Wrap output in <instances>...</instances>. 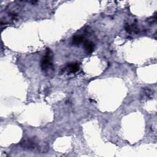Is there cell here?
<instances>
[{"label":"cell","mask_w":157,"mask_h":157,"mask_svg":"<svg viewBox=\"0 0 157 157\" xmlns=\"http://www.w3.org/2000/svg\"><path fill=\"white\" fill-rule=\"evenodd\" d=\"M66 69L71 73H74L79 71V65L77 63H69L66 67Z\"/></svg>","instance_id":"obj_4"},{"label":"cell","mask_w":157,"mask_h":157,"mask_svg":"<svg viewBox=\"0 0 157 157\" xmlns=\"http://www.w3.org/2000/svg\"><path fill=\"white\" fill-rule=\"evenodd\" d=\"M144 92H145V93L146 94V96L148 97H151L152 96V94H153L152 90H150L148 88H146V89H145Z\"/></svg>","instance_id":"obj_6"},{"label":"cell","mask_w":157,"mask_h":157,"mask_svg":"<svg viewBox=\"0 0 157 157\" xmlns=\"http://www.w3.org/2000/svg\"><path fill=\"white\" fill-rule=\"evenodd\" d=\"M125 28L126 31L128 33H130L132 32V31H131V26L129 25L128 23H126V24H125Z\"/></svg>","instance_id":"obj_7"},{"label":"cell","mask_w":157,"mask_h":157,"mask_svg":"<svg viewBox=\"0 0 157 157\" xmlns=\"http://www.w3.org/2000/svg\"><path fill=\"white\" fill-rule=\"evenodd\" d=\"M20 146L25 149L30 150V151H35V150H38L40 153H45L48 151V146H39L38 142L35 140L31 138H25L23 139L21 143Z\"/></svg>","instance_id":"obj_1"},{"label":"cell","mask_w":157,"mask_h":157,"mask_svg":"<svg viewBox=\"0 0 157 157\" xmlns=\"http://www.w3.org/2000/svg\"><path fill=\"white\" fill-rule=\"evenodd\" d=\"M40 66L43 71L45 72H50L53 70V55L52 52L50 49H47L45 56L43 57L40 63Z\"/></svg>","instance_id":"obj_2"},{"label":"cell","mask_w":157,"mask_h":157,"mask_svg":"<svg viewBox=\"0 0 157 157\" xmlns=\"http://www.w3.org/2000/svg\"><path fill=\"white\" fill-rule=\"evenodd\" d=\"M84 46L85 50L88 53H92L94 51V47H95L94 43L86 39L84 42Z\"/></svg>","instance_id":"obj_3"},{"label":"cell","mask_w":157,"mask_h":157,"mask_svg":"<svg viewBox=\"0 0 157 157\" xmlns=\"http://www.w3.org/2000/svg\"><path fill=\"white\" fill-rule=\"evenodd\" d=\"M85 40L84 37L81 36H75L72 38V44L74 45H80L81 43H84Z\"/></svg>","instance_id":"obj_5"}]
</instances>
